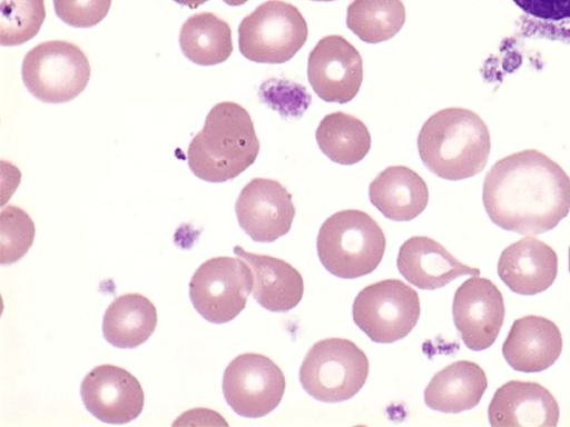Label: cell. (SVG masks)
Instances as JSON below:
<instances>
[{
	"label": "cell",
	"instance_id": "1",
	"mask_svg": "<svg viewBox=\"0 0 570 427\" xmlns=\"http://www.w3.org/2000/svg\"><path fill=\"white\" fill-rule=\"evenodd\" d=\"M483 202L499 228L522 236L554 229L570 211V177L537 150L510 155L488 172Z\"/></svg>",
	"mask_w": 570,
	"mask_h": 427
},
{
	"label": "cell",
	"instance_id": "2",
	"mask_svg": "<svg viewBox=\"0 0 570 427\" xmlns=\"http://www.w3.org/2000/svg\"><path fill=\"white\" fill-rule=\"evenodd\" d=\"M261 151L252 116L243 106L225 101L213 107L205 127L188 148V166L200 180L225 183L254 166Z\"/></svg>",
	"mask_w": 570,
	"mask_h": 427
},
{
	"label": "cell",
	"instance_id": "3",
	"mask_svg": "<svg viewBox=\"0 0 570 427\" xmlns=\"http://www.w3.org/2000/svg\"><path fill=\"white\" fill-rule=\"evenodd\" d=\"M417 148L428 170L445 181H462L487 168L491 136L488 125L476 113L452 107L423 123Z\"/></svg>",
	"mask_w": 570,
	"mask_h": 427
},
{
	"label": "cell",
	"instance_id": "4",
	"mask_svg": "<svg viewBox=\"0 0 570 427\" xmlns=\"http://www.w3.org/2000/svg\"><path fill=\"white\" fill-rule=\"evenodd\" d=\"M321 264L333 276L356 279L377 270L386 249L379 222L365 211L348 209L333 214L317 236Z\"/></svg>",
	"mask_w": 570,
	"mask_h": 427
},
{
	"label": "cell",
	"instance_id": "5",
	"mask_svg": "<svg viewBox=\"0 0 570 427\" xmlns=\"http://www.w3.org/2000/svg\"><path fill=\"white\" fill-rule=\"evenodd\" d=\"M370 373L366 354L346 338H326L315 344L299 368V383L321 403L353 399L365 386Z\"/></svg>",
	"mask_w": 570,
	"mask_h": 427
},
{
	"label": "cell",
	"instance_id": "6",
	"mask_svg": "<svg viewBox=\"0 0 570 427\" xmlns=\"http://www.w3.org/2000/svg\"><path fill=\"white\" fill-rule=\"evenodd\" d=\"M239 50L249 61L266 64L289 62L308 40L305 17L293 4L269 0L242 21Z\"/></svg>",
	"mask_w": 570,
	"mask_h": 427
},
{
	"label": "cell",
	"instance_id": "7",
	"mask_svg": "<svg viewBox=\"0 0 570 427\" xmlns=\"http://www.w3.org/2000/svg\"><path fill=\"white\" fill-rule=\"evenodd\" d=\"M22 79L36 99L52 105L65 103L85 91L91 80V64L73 43L43 42L27 53Z\"/></svg>",
	"mask_w": 570,
	"mask_h": 427
},
{
	"label": "cell",
	"instance_id": "8",
	"mask_svg": "<svg viewBox=\"0 0 570 427\" xmlns=\"http://www.w3.org/2000/svg\"><path fill=\"white\" fill-rule=\"evenodd\" d=\"M353 319L372 342L395 344L403 340L419 324L420 296L400 279L368 285L355 297Z\"/></svg>",
	"mask_w": 570,
	"mask_h": 427
},
{
	"label": "cell",
	"instance_id": "9",
	"mask_svg": "<svg viewBox=\"0 0 570 427\" xmlns=\"http://www.w3.org/2000/svg\"><path fill=\"white\" fill-rule=\"evenodd\" d=\"M252 267L242 258L218 257L205 261L189 282L196 311L213 325H226L246 308L254 289Z\"/></svg>",
	"mask_w": 570,
	"mask_h": 427
},
{
	"label": "cell",
	"instance_id": "10",
	"mask_svg": "<svg viewBox=\"0 0 570 427\" xmlns=\"http://www.w3.org/2000/svg\"><path fill=\"white\" fill-rule=\"evenodd\" d=\"M287 381L282 369L261 354H243L226 367L224 397L234 411L248 419L271 415L279 406Z\"/></svg>",
	"mask_w": 570,
	"mask_h": 427
},
{
	"label": "cell",
	"instance_id": "11",
	"mask_svg": "<svg viewBox=\"0 0 570 427\" xmlns=\"http://www.w3.org/2000/svg\"><path fill=\"white\" fill-rule=\"evenodd\" d=\"M308 80L321 100L341 105L352 101L364 80L361 52L341 34L326 36L309 53Z\"/></svg>",
	"mask_w": 570,
	"mask_h": 427
},
{
	"label": "cell",
	"instance_id": "12",
	"mask_svg": "<svg viewBox=\"0 0 570 427\" xmlns=\"http://www.w3.org/2000/svg\"><path fill=\"white\" fill-rule=\"evenodd\" d=\"M453 318L469 349L487 350L494 345L502 330L504 297L490 279L473 277L463 282L454 295Z\"/></svg>",
	"mask_w": 570,
	"mask_h": 427
},
{
	"label": "cell",
	"instance_id": "13",
	"mask_svg": "<svg viewBox=\"0 0 570 427\" xmlns=\"http://www.w3.org/2000/svg\"><path fill=\"white\" fill-rule=\"evenodd\" d=\"M89 414L106 424L122 425L136 420L146 404L145 390L127 369L114 365L94 368L80 387Z\"/></svg>",
	"mask_w": 570,
	"mask_h": 427
},
{
	"label": "cell",
	"instance_id": "14",
	"mask_svg": "<svg viewBox=\"0 0 570 427\" xmlns=\"http://www.w3.org/2000/svg\"><path fill=\"white\" fill-rule=\"evenodd\" d=\"M240 228L256 242H274L292 229L296 208L293 195L275 180L254 178L236 202Z\"/></svg>",
	"mask_w": 570,
	"mask_h": 427
},
{
	"label": "cell",
	"instance_id": "15",
	"mask_svg": "<svg viewBox=\"0 0 570 427\" xmlns=\"http://www.w3.org/2000/svg\"><path fill=\"white\" fill-rule=\"evenodd\" d=\"M493 427H557L560 406L540 384L510 381L499 387L489 406Z\"/></svg>",
	"mask_w": 570,
	"mask_h": 427
},
{
	"label": "cell",
	"instance_id": "16",
	"mask_svg": "<svg viewBox=\"0 0 570 427\" xmlns=\"http://www.w3.org/2000/svg\"><path fill=\"white\" fill-rule=\"evenodd\" d=\"M559 258L543 241L528 237L507 247L498 261V276L514 294L534 296L558 278Z\"/></svg>",
	"mask_w": 570,
	"mask_h": 427
},
{
	"label": "cell",
	"instance_id": "17",
	"mask_svg": "<svg viewBox=\"0 0 570 427\" xmlns=\"http://www.w3.org/2000/svg\"><path fill=\"white\" fill-rule=\"evenodd\" d=\"M563 338L552 320L541 316L515 319L503 345L508 365L517 371L541 373L561 356Z\"/></svg>",
	"mask_w": 570,
	"mask_h": 427
},
{
	"label": "cell",
	"instance_id": "18",
	"mask_svg": "<svg viewBox=\"0 0 570 427\" xmlns=\"http://www.w3.org/2000/svg\"><path fill=\"white\" fill-rule=\"evenodd\" d=\"M400 274L421 290H438L463 276L479 277L480 270L460 262L441 244L428 237H414L400 248Z\"/></svg>",
	"mask_w": 570,
	"mask_h": 427
},
{
	"label": "cell",
	"instance_id": "19",
	"mask_svg": "<svg viewBox=\"0 0 570 427\" xmlns=\"http://www.w3.org/2000/svg\"><path fill=\"white\" fill-rule=\"evenodd\" d=\"M235 255L244 259L254 274V298L272 312L295 309L305 295V281L293 265L271 256H262L235 247Z\"/></svg>",
	"mask_w": 570,
	"mask_h": 427
},
{
	"label": "cell",
	"instance_id": "20",
	"mask_svg": "<svg viewBox=\"0 0 570 427\" xmlns=\"http://www.w3.org/2000/svg\"><path fill=\"white\" fill-rule=\"evenodd\" d=\"M371 203L383 216L396 222L413 221L430 202V189L414 170L403 167H389L370 185Z\"/></svg>",
	"mask_w": 570,
	"mask_h": 427
},
{
	"label": "cell",
	"instance_id": "21",
	"mask_svg": "<svg viewBox=\"0 0 570 427\" xmlns=\"http://www.w3.org/2000/svg\"><path fill=\"white\" fill-rule=\"evenodd\" d=\"M488 387L483 368L471 361H456L435 374L424 390V403L433 411L458 415L475 408Z\"/></svg>",
	"mask_w": 570,
	"mask_h": 427
},
{
	"label": "cell",
	"instance_id": "22",
	"mask_svg": "<svg viewBox=\"0 0 570 427\" xmlns=\"http://www.w3.org/2000/svg\"><path fill=\"white\" fill-rule=\"evenodd\" d=\"M157 322V310L149 298L127 294L116 298L105 311L102 334L116 348L135 349L149 340Z\"/></svg>",
	"mask_w": 570,
	"mask_h": 427
},
{
	"label": "cell",
	"instance_id": "23",
	"mask_svg": "<svg viewBox=\"0 0 570 427\" xmlns=\"http://www.w3.org/2000/svg\"><path fill=\"white\" fill-rule=\"evenodd\" d=\"M180 47L184 56L195 64L209 67L224 63L234 52L232 29L214 13H196L183 26Z\"/></svg>",
	"mask_w": 570,
	"mask_h": 427
},
{
	"label": "cell",
	"instance_id": "24",
	"mask_svg": "<svg viewBox=\"0 0 570 427\" xmlns=\"http://www.w3.org/2000/svg\"><path fill=\"white\" fill-rule=\"evenodd\" d=\"M316 141L321 152L341 166L362 162L372 145L366 125L344 112H334L321 120Z\"/></svg>",
	"mask_w": 570,
	"mask_h": 427
},
{
	"label": "cell",
	"instance_id": "25",
	"mask_svg": "<svg viewBox=\"0 0 570 427\" xmlns=\"http://www.w3.org/2000/svg\"><path fill=\"white\" fill-rule=\"evenodd\" d=\"M405 20L402 0H353L347 8V28L368 44L394 39Z\"/></svg>",
	"mask_w": 570,
	"mask_h": 427
},
{
	"label": "cell",
	"instance_id": "26",
	"mask_svg": "<svg viewBox=\"0 0 570 427\" xmlns=\"http://www.w3.org/2000/svg\"><path fill=\"white\" fill-rule=\"evenodd\" d=\"M45 20V0H0V44L17 47L31 41Z\"/></svg>",
	"mask_w": 570,
	"mask_h": 427
},
{
	"label": "cell",
	"instance_id": "27",
	"mask_svg": "<svg viewBox=\"0 0 570 427\" xmlns=\"http://www.w3.org/2000/svg\"><path fill=\"white\" fill-rule=\"evenodd\" d=\"M36 228L22 208L8 206L0 212V264L21 260L35 241Z\"/></svg>",
	"mask_w": 570,
	"mask_h": 427
},
{
	"label": "cell",
	"instance_id": "28",
	"mask_svg": "<svg viewBox=\"0 0 570 427\" xmlns=\"http://www.w3.org/2000/svg\"><path fill=\"white\" fill-rule=\"evenodd\" d=\"M259 100L283 118H301L312 103L307 88L289 80L272 79L262 83Z\"/></svg>",
	"mask_w": 570,
	"mask_h": 427
},
{
	"label": "cell",
	"instance_id": "29",
	"mask_svg": "<svg viewBox=\"0 0 570 427\" xmlns=\"http://www.w3.org/2000/svg\"><path fill=\"white\" fill-rule=\"evenodd\" d=\"M112 0H53L60 20L78 29L94 28L109 14Z\"/></svg>",
	"mask_w": 570,
	"mask_h": 427
},
{
	"label": "cell",
	"instance_id": "30",
	"mask_svg": "<svg viewBox=\"0 0 570 427\" xmlns=\"http://www.w3.org/2000/svg\"><path fill=\"white\" fill-rule=\"evenodd\" d=\"M513 3L538 20L548 22L570 20V0H513Z\"/></svg>",
	"mask_w": 570,
	"mask_h": 427
},
{
	"label": "cell",
	"instance_id": "31",
	"mask_svg": "<svg viewBox=\"0 0 570 427\" xmlns=\"http://www.w3.org/2000/svg\"><path fill=\"white\" fill-rule=\"evenodd\" d=\"M175 3L188 7L190 9H198L208 2V0H174Z\"/></svg>",
	"mask_w": 570,
	"mask_h": 427
},
{
	"label": "cell",
	"instance_id": "32",
	"mask_svg": "<svg viewBox=\"0 0 570 427\" xmlns=\"http://www.w3.org/2000/svg\"><path fill=\"white\" fill-rule=\"evenodd\" d=\"M248 0H224V3L229 7H242L246 4Z\"/></svg>",
	"mask_w": 570,
	"mask_h": 427
},
{
	"label": "cell",
	"instance_id": "33",
	"mask_svg": "<svg viewBox=\"0 0 570 427\" xmlns=\"http://www.w3.org/2000/svg\"><path fill=\"white\" fill-rule=\"evenodd\" d=\"M312 2L331 3L335 2V0H312Z\"/></svg>",
	"mask_w": 570,
	"mask_h": 427
},
{
	"label": "cell",
	"instance_id": "34",
	"mask_svg": "<svg viewBox=\"0 0 570 427\" xmlns=\"http://www.w3.org/2000/svg\"><path fill=\"white\" fill-rule=\"evenodd\" d=\"M569 272H570V247H569Z\"/></svg>",
	"mask_w": 570,
	"mask_h": 427
}]
</instances>
